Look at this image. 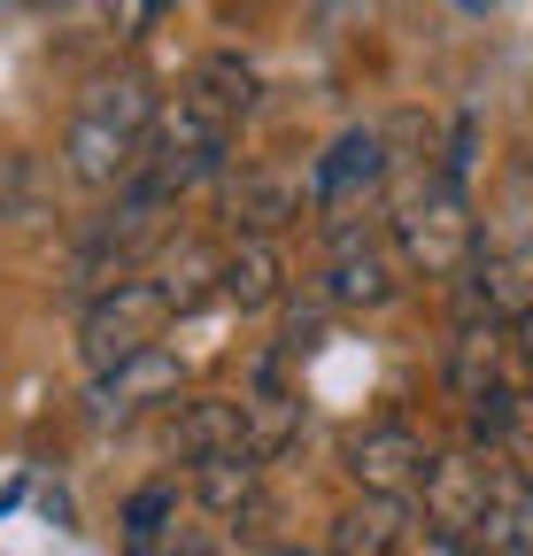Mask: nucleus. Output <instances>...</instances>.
<instances>
[{
    "label": "nucleus",
    "mask_w": 533,
    "mask_h": 556,
    "mask_svg": "<svg viewBox=\"0 0 533 556\" xmlns=\"http://www.w3.org/2000/svg\"><path fill=\"white\" fill-rule=\"evenodd\" d=\"M170 317H178V309H170V294H163V278H116L109 294L86 302L78 348H86L93 371H109V364H124V356H140V348H163V325H170Z\"/></svg>",
    "instance_id": "nucleus-6"
},
{
    "label": "nucleus",
    "mask_w": 533,
    "mask_h": 556,
    "mask_svg": "<svg viewBox=\"0 0 533 556\" xmlns=\"http://www.w3.org/2000/svg\"><path fill=\"white\" fill-rule=\"evenodd\" d=\"M155 278H163V294H170L178 317H186V309H202V302L217 294V248H170Z\"/></svg>",
    "instance_id": "nucleus-19"
},
{
    "label": "nucleus",
    "mask_w": 533,
    "mask_h": 556,
    "mask_svg": "<svg viewBox=\"0 0 533 556\" xmlns=\"http://www.w3.org/2000/svg\"><path fill=\"white\" fill-rule=\"evenodd\" d=\"M480 556H533V471L495 456V479H487V518H480Z\"/></svg>",
    "instance_id": "nucleus-12"
},
{
    "label": "nucleus",
    "mask_w": 533,
    "mask_h": 556,
    "mask_svg": "<svg viewBox=\"0 0 533 556\" xmlns=\"http://www.w3.org/2000/svg\"><path fill=\"white\" fill-rule=\"evenodd\" d=\"M386 178H394L386 131H379V124H348V131L317 155V170H309V208H317L332 232H356L364 208L386 193Z\"/></svg>",
    "instance_id": "nucleus-4"
},
{
    "label": "nucleus",
    "mask_w": 533,
    "mask_h": 556,
    "mask_svg": "<svg viewBox=\"0 0 533 556\" xmlns=\"http://www.w3.org/2000/svg\"><path fill=\"white\" fill-rule=\"evenodd\" d=\"M170 208L178 201H155V193H116V208L109 217H93V232L78 240V278L93 294H109L116 278H140V263L155 255V248H170Z\"/></svg>",
    "instance_id": "nucleus-5"
},
{
    "label": "nucleus",
    "mask_w": 533,
    "mask_h": 556,
    "mask_svg": "<svg viewBox=\"0 0 533 556\" xmlns=\"http://www.w3.org/2000/svg\"><path fill=\"white\" fill-rule=\"evenodd\" d=\"M410 541V495H356L332 518V556H403Z\"/></svg>",
    "instance_id": "nucleus-14"
},
{
    "label": "nucleus",
    "mask_w": 533,
    "mask_h": 556,
    "mask_svg": "<svg viewBox=\"0 0 533 556\" xmlns=\"http://www.w3.org/2000/svg\"><path fill=\"white\" fill-rule=\"evenodd\" d=\"M178 456L186 464H217V456H255L248 448V409L240 394H202L178 417Z\"/></svg>",
    "instance_id": "nucleus-15"
},
{
    "label": "nucleus",
    "mask_w": 533,
    "mask_h": 556,
    "mask_svg": "<svg viewBox=\"0 0 533 556\" xmlns=\"http://www.w3.org/2000/svg\"><path fill=\"white\" fill-rule=\"evenodd\" d=\"M178 387H186V364L170 356V348H140V356H124V364L93 371V387H86V417H93V426H131L140 409L178 402Z\"/></svg>",
    "instance_id": "nucleus-7"
},
{
    "label": "nucleus",
    "mask_w": 533,
    "mask_h": 556,
    "mask_svg": "<svg viewBox=\"0 0 533 556\" xmlns=\"http://www.w3.org/2000/svg\"><path fill=\"white\" fill-rule=\"evenodd\" d=\"M155 116H163V101L148 93V78H131V70L124 78H93L78 116H71V139H62L71 178L93 193H124L148 155V139H155Z\"/></svg>",
    "instance_id": "nucleus-1"
},
{
    "label": "nucleus",
    "mask_w": 533,
    "mask_h": 556,
    "mask_svg": "<svg viewBox=\"0 0 533 556\" xmlns=\"http://www.w3.org/2000/svg\"><path fill=\"white\" fill-rule=\"evenodd\" d=\"M394 294H403V278H394V255L379 240L356 232H332V263H325V302L332 309H386Z\"/></svg>",
    "instance_id": "nucleus-10"
},
{
    "label": "nucleus",
    "mask_w": 533,
    "mask_h": 556,
    "mask_svg": "<svg viewBox=\"0 0 533 556\" xmlns=\"http://www.w3.org/2000/svg\"><path fill=\"white\" fill-rule=\"evenodd\" d=\"M9 16H39V9H62V0H0Z\"/></svg>",
    "instance_id": "nucleus-21"
},
{
    "label": "nucleus",
    "mask_w": 533,
    "mask_h": 556,
    "mask_svg": "<svg viewBox=\"0 0 533 556\" xmlns=\"http://www.w3.org/2000/svg\"><path fill=\"white\" fill-rule=\"evenodd\" d=\"M193 495H202L217 518H240L263 503V464L255 456H217V464H193Z\"/></svg>",
    "instance_id": "nucleus-17"
},
{
    "label": "nucleus",
    "mask_w": 533,
    "mask_h": 556,
    "mask_svg": "<svg viewBox=\"0 0 533 556\" xmlns=\"http://www.w3.org/2000/svg\"><path fill=\"white\" fill-rule=\"evenodd\" d=\"M456 9H495V0H456Z\"/></svg>",
    "instance_id": "nucleus-23"
},
{
    "label": "nucleus",
    "mask_w": 533,
    "mask_h": 556,
    "mask_svg": "<svg viewBox=\"0 0 533 556\" xmlns=\"http://www.w3.org/2000/svg\"><path fill=\"white\" fill-rule=\"evenodd\" d=\"M287 364L294 356H263L255 364V379H248V394H240V409H248V448H255V464H271L294 433H302V394L287 387Z\"/></svg>",
    "instance_id": "nucleus-11"
},
{
    "label": "nucleus",
    "mask_w": 533,
    "mask_h": 556,
    "mask_svg": "<svg viewBox=\"0 0 533 556\" xmlns=\"http://www.w3.org/2000/svg\"><path fill=\"white\" fill-rule=\"evenodd\" d=\"M394 255H403V270L418 278H456L480 263V225H472V208H464V186L441 178V163L394 193Z\"/></svg>",
    "instance_id": "nucleus-3"
},
{
    "label": "nucleus",
    "mask_w": 533,
    "mask_h": 556,
    "mask_svg": "<svg viewBox=\"0 0 533 556\" xmlns=\"http://www.w3.org/2000/svg\"><path fill=\"white\" fill-rule=\"evenodd\" d=\"M232 109H217L202 86H186L163 116H155V139H148V155L140 170H131V193H155V201H178L193 193L202 178L225 170V148H232Z\"/></svg>",
    "instance_id": "nucleus-2"
},
{
    "label": "nucleus",
    "mask_w": 533,
    "mask_h": 556,
    "mask_svg": "<svg viewBox=\"0 0 533 556\" xmlns=\"http://www.w3.org/2000/svg\"><path fill=\"white\" fill-rule=\"evenodd\" d=\"M170 518H178V479H148L140 495L124 503V556H155Z\"/></svg>",
    "instance_id": "nucleus-18"
},
{
    "label": "nucleus",
    "mask_w": 533,
    "mask_h": 556,
    "mask_svg": "<svg viewBox=\"0 0 533 556\" xmlns=\"http://www.w3.org/2000/svg\"><path fill=\"white\" fill-rule=\"evenodd\" d=\"M294 217H302V193H294L287 178H271V170H240V178H225V225H232V232L279 240V225H294Z\"/></svg>",
    "instance_id": "nucleus-16"
},
{
    "label": "nucleus",
    "mask_w": 533,
    "mask_h": 556,
    "mask_svg": "<svg viewBox=\"0 0 533 556\" xmlns=\"http://www.w3.org/2000/svg\"><path fill=\"white\" fill-rule=\"evenodd\" d=\"M487 479H495V464H480L472 448H464V456H433L426 479H418L426 526L441 541H456V548H472L480 541V518H487Z\"/></svg>",
    "instance_id": "nucleus-9"
},
{
    "label": "nucleus",
    "mask_w": 533,
    "mask_h": 556,
    "mask_svg": "<svg viewBox=\"0 0 533 556\" xmlns=\"http://www.w3.org/2000/svg\"><path fill=\"white\" fill-rule=\"evenodd\" d=\"M356 495H418V479L433 464V448L403 426V417H379V426H356L348 448H341Z\"/></svg>",
    "instance_id": "nucleus-8"
},
{
    "label": "nucleus",
    "mask_w": 533,
    "mask_h": 556,
    "mask_svg": "<svg viewBox=\"0 0 533 556\" xmlns=\"http://www.w3.org/2000/svg\"><path fill=\"white\" fill-rule=\"evenodd\" d=\"M193 86H202L217 109H232V116H248V101H255V70L240 62V54H210L202 70H193Z\"/></svg>",
    "instance_id": "nucleus-20"
},
{
    "label": "nucleus",
    "mask_w": 533,
    "mask_h": 556,
    "mask_svg": "<svg viewBox=\"0 0 533 556\" xmlns=\"http://www.w3.org/2000/svg\"><path fill=\"white\" fill-rule=\"evenodd\" d=\"M287 287V263H279V240H255V232H232V248H217V294L232 309H271Z\"/></svg>",
    "instance_id": "nucleus-13"
},
{
    "label": "nucleus",
    "mask_w": 533,
    "mask_h": 556,
    "mask_svg": "<svg viewBox=\"0 0 533 556\" xmlns=\"http://www.w3.org/2000/svg\"><path fill=\"white\" fill-rule=\"evenodd\" d=\"M518 178H525V193H533V148H525V155H518Z\"/></svg>",
    "instance_id": "nucleus-22"
}]
</instances>
